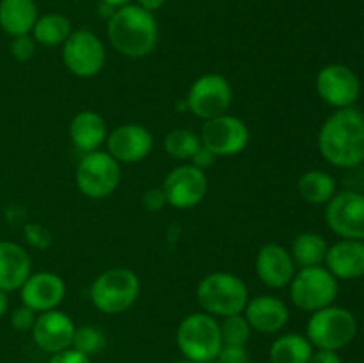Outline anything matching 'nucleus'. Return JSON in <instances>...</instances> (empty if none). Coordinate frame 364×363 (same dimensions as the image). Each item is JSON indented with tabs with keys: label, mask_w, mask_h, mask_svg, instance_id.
Segmentation results:
<instances>
[{
	"label": "nucleus",
	"mask_w": 364,
	"mask_h": 363,
	"mask_svg": "<svg viewBox=\"0 0 364 363\" xmlns=\"http://www.w3.org/2000/svg\"><path fill=\"white\" fill-rule=\"evenodd\" d=\"M217 362L220 363H251V356L245 345H226L220 347Z\"/></svg>",
	"instance_id": "nucleus-33"
},
{
	"label": "nucleus",
	"mask_w": 364,
	"mask_h": 363,
	"mask_svg": "<svg viewBox=\"0 0 364 363\" xmlns=\"http://www.w3.org/2000/svg\"><path fill=\"white\" fill-rule=\"evenodd\" d=\"M244 317L247 319L251 330L270 335L287 326L290 312L283 299L263 294L249 299L244 308Z\"/></svg>",
	"instance_id": "nucleus-19"
},
{
	"label": "nucleus",
	"mask_w": 364,
	"mask_h": 363,
	"mask_svg": "<svg viewBox=\"0 0 364 363\" xmlns=\"http://www.w3.org/2000/svg\"><path fill=\"white\" fill-rule=\"evenodd\" d=\"M309 363H341L338 351H327V349H316L313 351Z\"/></svg>",
	"instance_id": "nucleus-37"
},
{
	"label": "nucleus",
	"mask_w": 364,
	"mask_h": 363,
	"mask_svg": "<svg viewBox=\"0 0 364 363\" xmlns=\"http://www.w3.org/2000/svg\"><path fill=\"white\" fill-rule=\"evenodd\" d=\"M316 93L327 105L347 109L358 102L361 82L352 68L345 64H327L316 75Z\"/></svg>",
	"instance_id": "nucleus-14"
},
{
	"label": "nucleus",
	"mask_w": 364,
	"mask_h": 363,
	"mask_svg": "<svg viewBox=\"0 0 364 363\" xmlns=\"http://www.w3.org/2000/svg\"><path fill=\"white\" fill-rule=\"evenodd\" d=\"M338 298V280L323 265L302 267L290 281V299L302 312L331 306Z\"/></svg>",
	"instance_id": "nucleus-7"
},
{
	"label": "nucleus",
	"mask_w": 364,
	"mask_h": 363,
	"mask_svg": "<svg viewBox=\"0 0 364 363\" xmlns=\"http://www.w3.org/2000/svg\"><path fill=\"white\" fill-rule=\"evenodd\" d=\"M48 363H91V358L82 352L75 351V349H66V351H60L52 354Z\"/></svg>",
	"instance_id": "nucleus-35"
},
{
	"label": "nucleus",
	"mask_w": 364,
	"mask_h": 363,
	"mask_svg": "<svg viewBox=\"0 0 364 363\" xmlns=\"http://www.w3.org/2000/svg\"><path fill=\"white\" fill-rule=\"evenodd\" d=\"M203 146L201 137L188 128H176L171 130L164 139V148L173 159L191 160L199 148Z\"/></svg>",
	"instance_id": "nucleus-28"
},
{
	"label": "nucleus",
	"mask_w": 364,
	"mask_h": 363,
	"mask_svg": "<svg viewBox=\"0 0 364 363\" xmlns=\"http://www.w3.org/2000/svg\"><path fill=\"white\" fill-rule=\"evenodd\" d=\"M198 302L205 313L213 317H230L244 312L249 301L247 285L231 273H212L198 285Z\"/></svg>",
	"instance_id": "nucleus-4"
},
{
	"label": "nucleus",
	"mask_w": 364,
	"mask_h": 363,
	"mask_svg": "<svg viewBox=\"0 0 364 363\" xmlns=\"http://www.w3.org/2000/svg\"><path fill=\"white\" fill-rule=\"evenodd\" d=\"M174 363H194V362H191V359H178V362Z\"/></svg>",
	"instance_id": "nucleus-41"
},
{
	"label": "nucleus",
	"mask_w": 364,
	"mask_h": 363,
	"mask_svg": "<svg viewBox=\"0 0 364 363\" xmlns=\"http://www.w3.org/2000/svg\"><path fill=\"white\" fill-rule=\"evenodd\" d=\"M7 310H9V295H7L6 290L0 288V319L6 315Z\"/></svg>",
	"instance_id": "nucleus-39"
},
{
	"label": "nucleus",
	"mask_w": 364,
	"mask_h": 363,
	"mask_svg": "<svg viewBox=\"0 0 364 363\" xmlns=\"http://www.w3.org/2000/svg\"><path fill=\"white\" fill-rule=\"evenodd\" d=\"M256 273L267 287L283 288L290 285L297 270L287 248L279 244H265L256 255Z\"/></svg>",
	"instance_id": "nucleus-18"
},
{
	"label": "nucleus",
	"mask_w": 364,
	"mask_h": 363,
	"mask_svg": "<svg viewBox=\"0 0 364 363\" xmlns=\"http://www.w3.org/2000/svg\"><path fill=\"white\" fill-rule=\"evenodd\" d=\"M220 327V338L223 344L226 345H245L251 338V326H249L247 319L242 313L237 315L224 317L223 322H219Z\"/></svg>",
	"instance_id": "nucleus-30"
},
{
	"label": "nucleus",
	"mask_w": 364,
	"mask_h": 363,
	"mask_svg": "<svg viewBox=\"0 0 364 363\" xmlns=\"http://www.w3.org/2000/svg\"><path fill=\"white\" fill-rule=\"evenodd\" d=\"M199 137L203 146L219 159V157H235L244 152L251 139V132L240 117L223 114L205 121Z\"/></svg>",
	"instance_id": "nucleus-11"
},
{
	"label": "nucleus",
	"mask_w": 364,
	"mask_h": 363,
	"mask_svg": "<svg viewBox=\"0 0 364 363\" xmlns=\"http://www.w3.org/2000/svg\"><path fill=\"white\" fill-rule=\"evenodd\" d=\"M66 295V283L63 278L55 273H43L31 274L20 288L21 305L28 306L36 313L55 310Z\"/></svg>",
	"instance_id": "nucleus-17"
},
{
	"label": "nucleus",
	"mask_w": 364,
	"mask_h": 363,
	"mask_svg": "<svg viewBox=\"0 0 364 363\" xmlns=\"http://www.w3.org/2000/svg\"><path fill=\"white\" fill-rule=\"evenodd\" d=\"M71 32H73L71 31V21L64 14L48 13L36 20L31 34L38 45L59 46L64 45Z\"/></svg>",
	"instance_id": "nucleus-27"
},
{
	"label": "nucleus",
	"mask_w": 364,
	"mask_h": 363,
	"mask_svg": "<svg viewBox=\"0 0 364 363\" xmlns=\"http://www.w3.org/2000/svg\"><path fill=\"white\" fill-rule=\"evenodd\" d=\"M167 0H137V6L142 7V9L149 11V13H155L160 7H164Z\"/></svg>",
	"instance_id": "nucleus-38"
},
{
	"label": "nucleus",
	"mask_w": 364,
	"mask_h": 363,
	"mask_svg": "<svg viewBox=\"0 0 364 363\" xmlns=\"http://www.w3.org/2000/svg\"><path fill=\"white\" fill-rule=\"evenodd\" d=\"M141 294V281L132 269L112 267L100 274L89 288L91 302L107 315H117L135 305Z\"/></svg>",
	"instance_id": "nucleus-3"
},
{
	"label": "nucleus",
	"mask_w": 364,
	"mask_h": 363,
	"mask_svg": "<svg viewBox=\"0 0 364 363\" xmlns=\"http://www.w3.org/2000/svg\"><path fill=\"white\" fill-rule=\"evenodd\" d=\"M162 191L166 194L167 205L178 210H187L205 199L208 192V178L205 171L198 169L192 164H185L167 173Z\"/></svg>",
	"instance_id": "nucleus-13"
},
{
	"label": "nucleus",
	"mask_w": 364,
	"mask_h": 363,
	"mask_svg": "<svg viewBox=\"0 0 364 363\" xmlns=\"http://www.w3.org/2000/svg\"><path fill=\"white\" fill-rule=\"evenodd\" d=\"M107 148L117 162H141L151 153L153 135L139 123L119 125L107 135Z\"/></svg>",
	"instance_id": "nucleus-15"
},
{
	"label": "nucleus",
	"mask_w": 364,
	"mask_h": 363,
	"mask_svg": "<svg viewBox=\"0 0 364 363\" xmlns=\"http://www.w3.org/2000/svg\"><path fill=\"white\" fill-rule=\"evenodd\" d=\"M103 4H107V6L114 7V9H117V7H123L127 6V4H130V0H102Z\"/></svg>",
	"instance_id": "nucleus-40"
},
{
	"label": "nucleus",
	"mask_w": 364,
	"mask_h": 363,
	"mask_svg": "<svg viewBox=\"0 0 364 363\" xmlns=\"http://www.w3.org/2000/svg\"><path fill=\"white\" fill-rule=\"evenodd\" d=\"M36 46H38V43L34 41V38L31 34H23L13 38L9 50L14 59L20 60V63H27V60H31L34 57Z\"/></svg>",
	"instance_id": "nucleus-31"
},
{
	"label": "nucleus",
	"mask_w": 364,
	"mask_h": 363,
	"mask_svg": "<svg viewBox=\"0 0 364 363\" xmlns=\"http://www.w3.org/2000/svg\"><path fill=\"white\" fill-rule=\"evenodd\" d=\"M31 331L34 344L41 351L55 354V352L66 351L71 347L75 324L68 313L59 312L55 308L38 313V319H36L34 327Z\"/></svg>",
	"instance_id": "nucleus-16"
},
{
	"label": "nucleus",
	"mask_w": 364,
	"mask_h": 363,
	"mask_svg": "<svg viewBox=\"0 0 364 363\" xmlns=\"http://www.w3.org/2000/svg\"><path fill=\"white\" fill-rule=\"evenodd\" d=\"M313 354V345L304 335L288 333L276 338L270 347L272 363H309Z\"/></svg>",
	"instance_id": "nucleus-26"
},
{
	"label": "nucleus",
	"mask_w": 364,
	"mask_h": 363,
	"mask_svg": "<svg viewBox=\"0 0 364 363\" xmlns=\"http://www.w3.org/2000/svg\"><path fill=\"white\" fill-rule=\"evenodd\" d=\"M191 160H192V166H196V167H198V169H201V171H206V169H210V167H212L213 164H215L217 157L213 155V153L210 152L208 148L201 146V148H199L198 152H196V155L192 157Z\"/></svg>",
	"instance_id": "nucleus-36"
},
{
	"label": "nucleus",
	"mask_w": 364,
	"mask_h": 363,
	"mask_svg": "<svg viewBox=\"0 0 364 363\" xmlns=\"http://www.w3.org/2000/svg\"><path fill=\"white\" fill-rule=\"evenodd\" d=\"M233 100V91L226 77L219 73H206L192 82L185 105L196 117L203 121L228 114Z\"/></svg>",
	"instance_id": "nucleus-9"
},
{
	"label": "nucleus",
	"mask_w": 364,
	"mask_h": 363,
	"mask_svg": "<svg viewBox=\"0 0 364 363\" xmlns=\"http://www.w3.org/2000/svg\"><path fill=\"white\" fill-rule=\"evenodd\" d=\"M107 36L114 50L130 59H142L159 43V23L149 11L137 4L117 7L107 21Z\"/></svg>",
	"instance_id": "nucleus-2"
},
{
	"label": "nucleus",
	"mask_w": 364,
	"mask_h": 363,
	"mask_svg": "<svg viewBox=\"0 0 364 363\" xmlns=\"http://www.w3.org/2000/svg\"><path fill=\"white\" fill-rule=\"evenodd\" d=\"M320 155L334 167L354 169L364 162V116L354 107L338 109L318 132Z\"/></svg>",
	"instance_id": "nucleus-1"
},
{
	"label": "nucleus",
	"mask_w": 364,
	"mask_h": 363,
	"mask_svg": "<svg viewBox=\"0 0 364 363\" xmlns=\"http://www.w3.org/2000/svg\"><path fill=\"white\" fill-rule=\"evenodd\" d=\"M107 123L95 110H80L75 114L70 123V139L75 148L82 153H91L100 149L107 141Z\"/></svg>",
	"instance_id": "nucleus-22"
},
{
	"label": "nucleus",
	"mask_w": 364,
	"mask_h": 363,
	"mask_svg": "<svg viewBox=\"0 0 364 363\" xmlns=\"http://www.w3.org/2000/svg\"><path fill=\"white\" fill-rule=\"evenodd\" d=\"M32 262L23 246L11 241H0V288L7 294L20 290L31 276Z\"/></svg>",
	"instance_id": "nucleus-21"
},
{
	"label": "nucleus",
	"mask_w": 364,
	"mask_h": 363,
	"mask_svg": "<svg viewBox=\"0 0 364 363\" xmlns=\"http://www.w3.org/2000/svg\"><path fill=\"white\" fill-rule=\"evenodd\" d=\"M77 187L85 198H109L121 182V166L109 152L85 153L75 173Z\"/></svg>",
	"instance_id": "nucleus-8"
},
{
	"label": "nucleus",
	"mask_w": 364,
	"mask_h": 363,
	"mask_svg": "<svg viewBox=\"0 0 364 363\" xmlns=\"http://www.w3.org/2000/svg\"><path fill=\"white\" fill-rule=\"evenodd\" d=\"M358 335V320L354 313L341 306H326L311 313L306 327V338L313 347L340 351L352 344Z\"/></svg>",
	"instance_id": "nucleus-6"
},
{
	"label": "nucleus",
	"mask_w": 364,
	"mask_h": 363,
	"mask_svg": "<svg viewBox=\"0 0 364 363\" xmlns=\"http://www.w3.org/2000/svg\"><path fill=\"white\" fill-rule=\"evenodd\" d=\"M142 203H144V206L149 212H159V210H162L164 206L167 205V199L162 187L148 189V191L144 192V196H142Z\"/></svg>",
	"instance_id": "nucleus-34"
},
{
	"label": "nucleus",
	"mask_w": 364,
	"mask_h": 363,
	"mask_svg": "<svg viewBox=\"0 0 364 363\" xmlns=\"http://www.w3.org/2000/svg\"><path fill=\"white\" fill-rule=\"evenodd\" d=\"M297 189L301 198L311 205H323V203L327 205L338 192V185L333 174L320 169L306 171L299 178Z\"/></svg>",
	"instance_id": "nucleus-24"
},
{
	"label": "nucleus",
	"mask_w": 364,
	"mask_h": 363,
	"mask_svg": "<svg viewBox=\"0 0 364 363\" xmlns=\"http://www.w3.org/2000/svg\"><path fill=\"white\" fill-rule=\"evenodd\" d=\"M105 335L100 327L95 326H80L75 327L73 340H71V349L82 352V354L89 356L98 354L103 347H105Z\"/></svg>",
	"instance_id": "nucleus-29"
},
{
	"label": "nucleus",
	"mask_w": 364,
	"mask_h": 363,
	"mask_svg": "<svg viewBox=\"0 0 364 363\" xmlns=\"http://www.w3.org/2000/svg\"><path fill=\"white\" fill-rule=\"evenodd\" d=\"M107 52L102 39L91 31H73L63 45V63L80 78H91L105 66Z\"/></svg>",
	"instance_id": "nucleus-10"
},
{
	"label": "nucleus",
	"mask_w": 364,
	"mask_h": 363,
	"mask_svg": "<svg viewBox=\"0 0 364 363\" xmlns=\"http://www.w3.org/2000/svg\"><path fill=\"white\" fill-rule=\"evenodd\" d=\"M210 363H220V362H217V359H213V362H210Z\"/></svg>",
	"instance_id": "nucleus-42"
},
{
	"label": "nucleus",
	"mask_w": 364,
	"mask_h": 363,
	"mask_svg": "<svg viewBox=\"0 0 364 363\" xmlns=\"http://www.w3.org/2000/svg\"><path fill=\"white\" fill-rule=\"evenodd\" d=\"M36 319H38V313L28 308V306L21 305L11 313V326L16 331H31L34 327Z\"/></svg>",
	"instance_id": "nucleus-32"
},
{
	"label": "nucleus",
	"mask_w": 364,
	"mask_h": 363,
	"mask_svg": "<svg viewBox=\"0 0 364 363\" xmlns=\"http://www.w3.org/2000/svg\"><path fill=\"white\" fill-rule=\"evenodd\" d=\"M323 263L336 280H358L364 276V241L341 238L329 246Z\"/></svg>",
	"instance_id": "nucleus-20"
},
{
	"label": "nucleus",
	"mask_w": 364,
	"mask_h": 363,
	"mask_svg": "<svg viewBox=\"0 0 364 363\" xmlns=\"http://www.w3.org/2000/svg\"><path fill=\"white\" fill-rule=\"evenodd\" d=\"M176 344L185 359L194 363L213 362L223 347L219 322L205 312L191 313L178 326Z\"/></svg>",
	"instance_id": "nucleus-5"
},
{
	"label": "nucleus",
	"mask_w": 364,
	"mask_h": 363,
	"mask_svg": "<svg viewBox=\"0 0 364 363\" xmlns=\"http://www.w3.org/2000/svg\"><path fill=\"white\" fill-rule=\"evenodd\" d=\"M38 18L36 0H0V28L11 38L31 34Z\"/></svg>",
	"instance_id": "nucleus-23"
},
{
	"label": "nucleus",
	"mask_w": 364,
	"mask_h": 363,
	"mask_svg": "<svg viewBox=\"0 0 364 363\" xmlns=\"http://www.w3.org/2000/svg\"><path fill=\"white\" fill-rule=\"evenodd\" d=\"M326 223L334 235L350 241H364V194L341 191L326 206Z\"/></svg>",
	"instance_id": "nucleus-12"
},
{
	"label": "nucleus",
	"mask_w": 364,
	"mask_h": 363,
	"mask_svg": "<svg viewBox=\"0 0 364 363\" xmlns=\"http://www.w3.org/2000/svg\"><path fill=\"white\" fill-rule=\"evenodd\" d=\"M327 249H329V246H327L326 238L322 235L304 231V233H299L295 241L291 242L290 255L294 258L295 265L302 269V267L322 265L326 262Z\"/></svg>",
	"instance_id": "nucleus-25"
}]
</instances>
